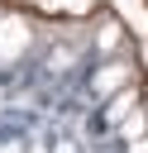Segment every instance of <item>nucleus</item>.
<instances>
[{
  "label": "nucleus",
  "mask_w": 148,
  "mask_h": 153,
  "mask_svg": "<svg viewBox=\"0 0 148 153\" xmlns=\"http://www.w3.org/2000/svg\"><path fill=\"white\" fill-rule=\"evenodd\" d=\"M115 43H119V29H115V24H110V29H105V33H100V48H115Z\"/></svg>",
  "instance_id": "nucleus-1"
}]
</instances>
